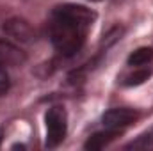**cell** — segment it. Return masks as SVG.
Listing matches in <instances>:
<instances>
[{
	"mask_svg": "<svg viewBox=\"0 0 153 151\" xmlns=\"http://www.w3.org/2000/svg\"><path fill=\"white\" fill-rule=\"evenodd\" d=\"M96 14L78 4H64L53 9L50 23V38L57 52L62 55L76 53L84 41L89 27L93 25Z\"/></svg>",
	"mask_w": 153,
	"mask_h": 151,
	"instance_id": "obj_1",
	"label": "cell"
},
{
	"mask_svg": "<svg viewBox=\"0 0 153 151\" xmlns=\"http://www.w3.org/2000/svg\"><path fill=\"white\" fill-rule=\"evenodd\" d=\"M46 121V146L55 148L59 146L68 132V114L62 107H52L45 115Z\"/></svg>",
	"mask_w": 153,
	"mask_h": 151,
	"instance_id": "obj_2",
	"label": "cell"
},
{
	"mask_svg": "<svg viewBox=\"0 0 153 151\" xmlns=\"http://www.w3.org/2000/svg\"><path fill=\"white\" fill-rule=\"evenodd\" d=\"M137 115L139 114L135 112V110H132V109H125V107H121V109H111V110H107V112L103 114L102 123H103L105 128L121 130V128L128 126L130 123H134L137 119Z\"/></svg>",
	"mask_w": 153,
	"mask_h": 151,
	"instance_id": "obj_3",
	"label": "cell"
},
{
	"mask_svg": "<svg viewBox=\"0 0 153 151\" xmlns=\"http://www.w3.org/2000/svg\"><path fill=\"white\" fill-rule=\"evenodd\" d=\"M4 30L11 38L18 39L22 43H32L36 39V32L30 27V23L25 21V20H22V18H11V20H7L5 25H4Z\"/></svg>",
	"mask_w": 153,
	"mask_h": 151,
	"instance_id": "obj_4",
	"label": "cell"
},
{
	"mask_svg": "<svg viewBox=\"0 0 153 151\" xmlns=\"http://www.w3.org/2000/svg\"><path fill=\"white\" fill-rule=\"evenodd\" d=\"M27 55L13 43L0 41V66L2 68H18L25 64Z\"/></svg>",
	"mask_w": 153,
	"mask_h": 151,
	"instance_id": "obj_5",
	"label": "cell"
},
{
	"mask_svg": "<svg viewBox=\"0 0 153 151\" xmlns=\"http://www.w3.org/2000/svg\"><path fill=\"white\" fill-rule=\"evenodd\" d=\"M121 130H111V128H105V132H98L94 135H91L87 139V142L84 144L85 150H102L105 148L109 142H112L116 137L119 135Z\"/></svg>",
	"mask_w": 153,
	"mask_h": 151,
	"instance_id": "obj_6",
	"label": "cell"
},
{
	"mask_svg": "<svg viewBox=\"0 0 153 151\" xmlns=\"http://www.w3.org/2000/svg\"><path fill=\"white\" fill-rule=\"evenodd\" d=\"M150 61H153V48H148V46L137 48V50L132 52L130 57H128V64H130V66H144V64H148Z\"/></svg>",
	"mask_w": 153,
	"mask_h": 151,
	"instance_id": "obj_7",
	"label": "cell"
},
{
	"mask_svg": "<svg viewBox=\"0 0 153 151\" xmlns=\"http://www.w3.org/2000/svg\"><path fill=\"white\" fill-rule=\"evenodd\" d=\"M126 150H143V151H152L153 150V130L148 133H143L141 137H137L134 142H130L126 146Z\"/></svg>",
	"mask_w": 153,
	"mask_h": 151,
	"instance_id": "obj_8",
	"label": "cell"
},
{
	"mask_svg": "<svg viewBox=\"0 0 153 151\" xmlns=\"http://www.w3.org/2000/svg\"><path fill=\"white\" fill-rule=\"evenodd\" d=\"M150 76H152V71H150V70H144V68L135 70L134 73H130V75L125 78V85H141V84H144Z\"/></svg>",
	"mask_w": 153,
	"mask_h": 151,
	"instance_id": "obj_9",
	"label": "cell"
},
{
	"mask_svg": "<svg viewBox=\"0 0 153 151\" xmlns=\"http://www.w3.org/2000/svg\"><path fill=\"white\" fill-rule=\"evenodd\" d=\"M9 91V76L5 73V68L0 66V96Z\"/></svg>",
	"mask_w": 153,
	"mask_h": 151,
	"instance_id": "obj_10",
	"label": "cell"
},
{
	"mask_svg": "<svg viewBox=\"0 0 153 151\" xmlns=\"http://www.w3.org/2000/svg\"><path fill=\"white\" fill-rule=\"evenodd\" d=\"M2 133H4V132H2V128H0V142H2Z\"/></svg>",
	"mask_w": 153,
	"mask_h": 151,
	"instance_id": "obj_11",
	"label": "cell"
},
{
	"mask_svg": "<svg viewBox=\"0 0 153 151\" xmlns=\"http://www.w3.org/2000/svg\"><path fill=\"white\" fill-rule=\"evenodd\" d=\"M91 2H102V0H91Z\"/></svg>",
	"mask_w": 153,
	"mask_h": 151,
	"instance_id": "obj_12",
	"label": "cell"
}]
</instances>
